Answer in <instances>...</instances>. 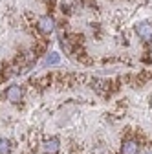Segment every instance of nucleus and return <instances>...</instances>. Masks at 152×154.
I'll use <instances>...</instances> for the list:
<instances>
[{
  "label": "nucleus",
  "instance_id": "423d86ee",
  "mask_svg": "<svg viewBox=\"0 0 152 154\" xmlns=\"http://www.w3.org/2000/svg\"><path fill=\"white\" fill-rule=\"evenodd\" d=\"M61 63V57L57 51H51L46 59H44V66H55V64H59Z\"/></svg>",
  "mask_w": 152,
  "mask_h": 154
},
{
  "label": "nucleus",
  "instance_id": "20e7f679",
  "mask_svg": "<svg viewBox=\"0 0 152 154\" xmlns=\"http://www.w3.org/2000/svg\"><path fill=\"white\" fill-rule=\"evenodd\" d=\"M138 150H139V145L136 140H126L121 145V154H138Z\"/></svg>",
  "mask_w": 152,
  "mask_h": 154
},
{
  "label": "nucleus",
  "instance_id": "7ed1b4c3",
  "mask_svg": "<svg viewBox=\"0 0 152 154\" xmlns=\"http://www.w3.org/2000/svg\"><path fill=\"white\" fill-rule=\"evenodd\" d=\"M136 31H138V35L143 38V41H152V24H150V22H141V24H138Z\"/></svg>",
  "mask_w": 152,
  "mask_h": 154
},
{
  "label": "nucleus",
  "instance_id": "f257e3e1",
  "mask_svg": "<svg viewBox=\"0 0 152 154\" xmlns=\"http://www.w3.org/2000/svg\"><path fill=\"white\" fill-rule=\"evenodd\" d=\"M37 28H39V31L42 35H50L55 28V20H53V17L51 15H42L39 18V22H37Z\"/></svg>",
  "mask_w": 152,
  "mask_h": 154
},
{
  "label": "nucleus",
  "instance_id": "f03ea898",
  "mask_svg": "<svg viewBox=\"0 0 152 154\" xmlns=\"http://www.w3.org/2000/svg\"><path fill=\"white\" fill-rule=\"evenodd\" d=\"M22 95H24L22 88H20V86H17V85L9 86V88L6 90V99L11 101V103H20V101H22Z\"/></svg>",
  "mask_w": 152,
  "mask_h": 154
},
{
  "label": "nucleus",
  "instance_id": "0eeeda50",
  "mask_svg": "<svg viewBox=\"0 0 152 154\" xmlns=\"http://www.w3.org/2000/svg\"><path fill=\"white\" fill-rule=\"evenodd\" d=\"M11 150V145L6 138H0V154H9Z\"/></svg>",
  "mask_w": 152,
  "mask_h": 154
},
{
  "label": "nucleus",
  "instance_id": "39448f33",
  "mask_svg": "<svg viewBox=\"0 0 152 154\" xmlns=\"http://www.w3.org/2000/svg\"><path fill=\"white\" fill-rule=\"evenodd\" d=\"M42 150H44V154H57L59 152V140L57 138L46 140L44 145H42Z\"/></svg>",
  "mask_w": 152,
  "mask_h": 154
}]
</instances>
